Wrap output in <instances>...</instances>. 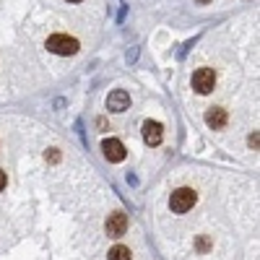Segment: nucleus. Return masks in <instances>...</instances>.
<instances>
[{
	"label": "nucleus",
	"mask_w": 260,
	"mask_h": 260,
	"mask_svg": "<svg viewBox=\"0 0 260 260\" xmlns=\"http://www.w3.org/2000/svg\"><path fill=\"white\" fill-rule=\"evenodd\" d=\"M3 187H6V172L0 169V192H3Z\"/></svg>",
	"instance_id": "nucleus-13"
},
{
	"label": "nucleus",
	"mask_w": 260,
	"mask_h": 260,
	"mask_svg": "<svg viewBox=\"0 0 260 260\" xmlns=\"http://www.w3.org/2000/svg\"><path fill=\"white\" fill-rule=\"evenodd\" d=\"M208 247V240H198V250H206Z\"/></svg>",
	"instance_id": "nucleus-14"
},
{
	"label": "nucleus",
	"mask_w": 260,
	"mask_h": 260,
	"mask_svg": "<svg viewBox=\"0 0 260 260\" xmlns=\"http://www.w3.org/2000/svg\"><path fill=\"white\" fill-rule=\"evenodd\" d=\"M102 151H104V159L112 161V164H117V161L125 159V146L117 138H104L102 141Z\"/></svg>",
	"instance_id": "nucleus-4"
},
{
	"label": "nucleus",
	"mask_w": 260,
	"mask_h": 260,
	"mask_svg": "<svg viewBox=\"0 0 260 260\" xmlns=\"http://www.w3.org/2000/svg\"><path fill=\"white\" fill-rule=\"evenodd\" d=\"M247 143H250V146H252V148H257V133H252V136H250V138H247Z\"/></svg>",
	"instance_id": "nucleus-12"
},
{
	"label": "nucleus",
	"mask_w": 260,
	"mask_h": 260,
	"mask_svg": "<svg viewBox=\"0 0 260 260\" xmlns=\"http://www.w3.org/2000/svg\"><path fill=\"white\" fill-rule=\"evenodd\" d=\"M78 39L68 37V34H52L47 37V50L55 55H76L78 52Z\"/></svg>",
	"instance_id": "nucleus-1"
},
{
	"label": "nucleus",
	"mask_w": 260,
	"mask_h": 260,
	"mask_svg": "<svg viewBox=\"0 0 260 260\" xmlns=\"http://www.w3.org/2000/svg\"><path fill=\"white\" fill-rule=\"evenodd\" d=\"M125 57H127V62H133V60L138 57V50H127V55H125Z\"/></svg>",
	"instance_id": "nucleus-11"
},
{
	"label": "nucleus",
	"mask_w": 260,
	"mask_h": 260,
	"mask_svg": "<svg viewBox=\"0 0 260 260\" xmlns=\"http://www.w3.org/2000/svg\"><path fill=\"white\" fill-rule=\"evenodd\" d=\"M127 232V216L122 213V211H115V213H110V219H107V234L110 237H122Z\"/></svg>",
	"instance_id": "nucleus-5"
},
{
	"label": "nucleus",
	"mask_w": 260,
	"mask_h": 260,
	"mask_svg": "<svg viewBox=\"0 0 260 260\" xmlns=\"http://www.w3.org/2000/svg\"><path fill=\"white\" fill-rule=\"evenodd\" d=\"M68 3H81V0H68Z\"/></svg>",
	"instance_id": "nucleus-15"
},
{
	"label": "nucleus",
	"mask_w": 260,
	"mask_h": 260,
	"mask_svg": "<svg viewBox=\"0 0 260 260\" xmlns=\"http://www.w3.org/2000/svg\"><path fill=\"white\" fill-rule=\"evenodd\" d=\"M133 255H130V247H125V245H115L112 250H110V260H130Z\"/></svg>",
	"instance_id": "nucleus-9"
},
{
	"label": "nucleus",
	"mask_w": 260,
	"mask_h": 260,
	"mask_svg": "<svg viewBox=\"0 0 260 260\" xmlns=\"http://www.w3.org/2000/svg\"><path fill=\"white\" fill-rule=\"evenodd\" d=\"M161 138H164V127H161V122H156V120H146V122H143V141H146L148 146H159Z\"/></svg>",
	"instance_id": "nucleus-6"
},
{
	"label": "nucleus",
	"mask_w": 260,
	"mask_h": 260,
	"mask_svg": "<svg viewBox=\"0 0 260 260\" xmlns=\"http://www.w3.org/2000/svg\"><path fill=\"white\" fill-rule=\"evenodd\" d=\"M127 107H130V96L122 89H115L110 96H107V110L110 112H125Z\"/></svg>",
	"instance_id": "nucleus-7"
},
{
	"label": "nucleus",
	"mask_w": 260,
	"mask_h": 260,
	"mask_svg": "<svg viewBox=\"0 0 260 260\" xmlns=\"http://www.w3.org/2000/svg\"><path fill=\"white\" fill-rule=\"evenodd\" d=\"M226 110H221V107H211V110L206 112V122H208V127H213V130H221L224 125H226Z\"/></svg>",
	"instance_id": "nucleus-8"
},
{
	"label": "nucleus",
	"mask_w": 260,
	"mask_h": 260,
	"mask_svg": "<svg viewBox=\"0 0 260 260\" xmlns=\"http://www.w3.org/2000/svg\"><path fill=\"white\" fill-rule=\"evenodd\" d=\"M47 159H50L52 164H55V161H60V151H57V148H50V154H47Z\"/></svg>",
	"instance_id": "nucleus-10"
},
{
	"label": "nucleus",
	"mask_w": 260,
	"mask_h": 260,
	"mask_svg": "<svg viewBox=\"0 0 260 260\" xmlns=\"http://www.w3.org/2000/svg\"><path fill=\"white\" fill-rule=\"evenodd\" d=\"M195 201H198V195H195V190L190 187H177L175 192H172V198H169V208L175 211V213H185L195 206Z\"/></svg>",
	"instance_id": "nucleus-2"
},
{
	"label": "nucleus",
	"mask_w": 260,
	"mask_h": 260,
	"mask_svg": "<svg viewBox=\"0 0 260 260\" xmlns=\"http://www.w3.org/2000/svg\"><path fill=\"white\" fill-rule=\"evenodd\" d=\"M216 86V73L211 68H198L192 73V89L198 94H211Z\"/></svg>",
	"instance_id": "nucleus-3"
}]
</instances>
